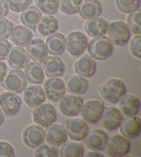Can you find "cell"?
Returning <instances> with one entry per match:
<instances>
[{
  "instance_id": "ac0fdd59",
  "label": "cell",
  "mask_w": 141,
  "mask_h": 157,
  "mask_svg": "<svg viewBox=\"0 0 141 157\" xmlns=\"http://www.w3.org/2000/svg\"><path fill=\"white\" fill-rule=\"evenodd\" d=\"M119 109L125 117L136 116L140 109V99L134 94H125L118 101Z\"/></svg>"
},
{
  "instance_id": "8fae6325",
  "label": "cell",
  "mask_w": 141,
  "mask_h": 157,
  "mask_svg": "<svg viewBox=\"0 0 141 157\" xmlns=\"http://www.w3.org/2000/svg\"><path fill=\"white\" fill-rule=\"evenodd\" d=\"M3 82V86L13 93H21L27 87V78L25 73L20 69L11 71Z\"/></svg>"
},
{
  "instance_id": "60d3db41",
  "label": "cell",
  "mask_w": 141,
  "mask_h": 157,
  "mask_svg": "<svg viewBox=\"0 0 141 157\" xmlns=\"http://www.w3.org/2000/svg\"><path fill=\"white\" fill-rule=\"evenodd\" d=\"M15 152L11 144L0 141V157H13Z\"/></svg>"
},
{
  "instance_id": "f1b7e54d",
  "label": "cell",
  "mask_w": 141,
  "mask_h": 157,
  "mask_svg": "<svg viewBox=\"0 0 141 157\" xmlns=\"http://www.w3.org/2000/svg\"><path fill=\"white\" fill-rule=\"evenodd\" d=\"M25 76L27 81L32 84H41L44 80V71L37 62L28 63L25 67Z\"/></svg>"
},
{
  "instance_id": "ee69618b",
  "label": "cell",
  "mask_w": 141,
  "mask_h": 157,
  "mask_svg": "<svg viewBox=\"0 0 141 157\" xmlns=\"http://www.w3.org/2000/svg\"><path fill=\"white\" fill-rule=\"evenodd\" d=\"M7 72V67L6 64H5L3 61L0 60V83L4 81V79L6 76Z\"/></svg>"
},
{
  "instance_id": "836d02e7",
  "label": "cell",
  "mask_w": 141,
  "mask_h": 157,
  "mask_svg": "<svg viewBox=\"0 0 141 157\" xmlns=\"http://www.w3.org/2000/svg\"><path fill=\"white\" fill-rule=\"evenodd\" d=\"M127 26L131 32L135 35L141 34V10L139 9L131 13H129L127 18Z\"/></svg>"
},
{
  "instance_id": "bcb514c9",
  "label": "cell",
  "mask_w": 141,
  "mask_h": 157,
  "mask_svg": "<svg viewBox=\"0 0 141 157\" xmlns=\"http://www.w3.org/2000/svg\"><path fill=\"white\" fill-rule=\"evenodd\" d=\"M5 121V116H4V112L2 110V109H0V125H2V124Z\"/></svg>"
},
{
  "instance_id": "7402d4cb",
  "label": "cell",
  "mask_w": 141,
  "mask_h": 157,
  "mask_svg": "<svg viewBox=\"0 0 141 157\" xmlns=\"http://www.w3.org/2000/svg\"><path fill=\"white\" fill-rule=\"evenodd\" d=\"M97 69V64L93 58L88 55H85L80 57L75 63V71L78 75H80L84 78L92 77Z\"/></svg>"
},
{
  "instance_id": "ba28073f",
  "label": "cell",
  "mask_w": 141,
  "mask_h": 157,
  "mask_svg": "<svg viewBox=\"0 0 141 157\" xmlns=\"http://www.w3.org/2000/svg\"><path fill=\"white\" fill-rule=\"evenodd\" d=\"M44 93L51 101H59L65 94V84L58 77H49L44 82Z\"/></svg>"
},
{
  "instance_id": "4fadbf2b",
  "label": "cell",
  "mask_w": 141,
  "mask_h": 157,
  "mask_svg": "<svg viewBox=\"0 0 141 157\" xmlns=\"http://www.w3.org/2000/svg\"><path fill=\"white\" fill-rule=\"evenodd\" d=\"M65 130L67 135L73 140H82L89 132V126L86 122L79 118L68 119L65 122Z\"/></svg>"
},
{
  "instance_id": "3957f363",
  "label": "cell",
  "mask_w": 141,
  "mask_h": 157,
  "mask_svg": "<svg viewBox=\"0 0 141 157\" xmlns=\"http://www.w3.org/2000/svg\"><path fill=\"white\" fill-rule=\"evenodd\" d=\"M107 33L109 41L116 46H124L131 39V31L126 23L123 21H113L109 24Z\"/></svg>"
},
{
  "instance_id": "6da1fadb",
  "label": "cell",
  "mask_w": 141,
  "mask_h": 157,
  "mask_svg": "<svg viewBox=\"0 0 141 157\" xmlns=\"http://www.w3.org/2000/svg\"><path fill=\"white\" fill-rule=\"evenodd\" d=\"M101 97L110 103H116L127 93L124 82L119 78H109L99 88Z\"/></svg>"
},
{
  "instance_id": "44dd1931",
  "label": "cell",
  "mask_w": 141,
  "mask_h": 157,
  "mask_svg": "<svg viewBox=\"0 0 141 157\" xmlns=\"http://www.w3.org/2000/svg\"><path fill=\"white\" fill-rule=\"evenodd\" d=\"M24 100L30 108L35 109L45 101V93L40 86H29L25 88Z\"/></svg>"
},
{
  "instance_id": "30bf717a",
  "label": "cell",
  "mask_w": 141,
  "mask_h": 157,
  "mask_svg": "<svg viewBox=\"0 0 141 157\" xmlns=\"http://www.w3.org/2000/svg\"><path fill=\"white\" fill-rule=\"evenodd\" d=\"M0 108L8 117L15 116L21 109V97L13 92L2 93L0 94Z\"/></svg>"
},
{
  "instance_id": "f6af8a7d",
  "label": "cell",
  "mask_w": 141,
  "mask_h": 157,
  "mask_svg": "<svg viewBox=\"0 0 141 157\" xmlns=\"http://www.w3.org/2000/svg\"><path fill=\"white\" fill-rule=\"evenodd\" d=\"M84 156L86 157H103L104 155L101 154V153H100L99 151H93V150H92L91 152H88V153H86V155Z\"/></svg>"
},
{
  "instance_id": "5b68a950",
  "label": "cell",
  "mask_w": 141,
  "mask_h": 157,
  "mask_svg": "<svg viewBox=\"0 0 141 157\" xmlns=\"http://www.w3.org/2000/svg\"><path fill=\"white\" fill-rule=\"evenodd\" d=\"M33 119L38 125L48 127L56 120L55 108L49 103H42L35 108L33 111Z\"/></svg>"
},
{
  "instance_id": "d6986e66",
  "label": "cell",
  "mask_w": 141,
  "mask_h": 157,
  "mask_svg": "<svg viewBox=\"0 0 141 157\" xmlns=\"http://www.w3.org/2000/svg\"><path fill=\"white\" fill-rule=\"evenodd\" d=\"M26 47V51L28 57H30L36 62H42L48 56L46 43L40 38L32 39Z\"/></svg>"
},
{
  "instance_id": "74e56055",
  "label": "cell",
  "mask_w": 141,
  "mask_h": 157,
  "mask_svg": "<svg viewBox=\"0 0 141 157\" xmlns=\"http://www.w3.org/2000/svg\"><path fill=\"white\" fill-rule=\"evenodd\" d=\"M6 1L8 5V7L15 13L23 12L33 2V0H6Z\"/></svg>"
},
{
  "instance_id": "f546056e",
  "label": "cell",
  "mask_w": 141,
  "mask_h": 157,
  "mask_svg": "<svg viewBox=\"0 0 141 157\" xmlns=\"http://www.w3.org/2000/svg\"><path fill=\"white\" fill-rule=\"evenodd\" d=\"M42 19L41 11L34 6L26 8L21 16V22L28 29L35 30L36 26Z\"/></svg>"
},
{
  "instance_id": "9a60e30c",
  "label": "cell",
  "mask_w": 141,
  "mask_h": 157,
  "mask_svg": "<svg viewBox=\"0 0 141 157\" xmlns=\"http://www.w3.org/2000/svg\"><path fill=\"white\" fill-rule=\"evenodd\" d=\"M45 140L51 146H62L67 141L65 127L59 124H51L45 131Z\"/></svg>"
},
{
  "instance_id": "4dcf8cb0",
  "label": "cell",
  "mask_w": 141,
  "mask_h": 157,
  "mask_svg": "<svg viewBox=\"0 0 141 157\" xmlns=\"http://www.w3.org/2000/svg\"><path fill=\"white\" fill-rule=\"evenodd\" d=\"M36 29L42 36H49L56 33L58 29V21L52 15H46L42 17L40 21L38 22Z\"/></svg>"
},
{
  "instance_id": "f35d334b",
  "label": "cell",
  "mask_w": 141,
  "mask_h": 157,
  "mask_svg": "<svg viewBox=\"0 0 141 157\" xmlns=\"http://www.w3.org/2000/svg\"><path fill=\"white\" fill-rule=\"evenodd\" d=\"M13 25V23L3 18H0V39H7L12 32Z\"/></svg>"
},
{
  "instance_id": "d6a6232c",
  "label": "cell",
  "mask_w": 141,
  "mask_h": 157,
  "mask_svg": "<svg viewBox=\"0 0 141 157\" xmlns=\"http://www.w3.org/2000/svg\"><path fill=\"white\" fill-rule=\"evenodd\" d=\"M83 0H58L59 9L65 15H73L79 11Z\"/></svg>"
},
{
  "instance_id": "ab89813d",
  "label": "cell",
  "mask_w": 141,
  "mask_h": 157,
  "mask_svg": "<svg viewBox=\"0 0 141 157\" xmlns=\"http://www.w3.org/2000/svg\"><path fill=\"white\" fill-rule=\"evenodd\" d=\"M140 45H141V36L139 35L135 36L131 39V43H130V50L131 54L134 57L140 59L141 53H140Z\"/></svg>"
},
{
  "instance_id": "e575fe53",
  "label": "cell",
  "mask_w": 141,
  "mask_h": 157,
  "mask_svg": "<svg viewBox=\"0 0 141 157\" xmlns=\"http://www.w3.org/2000/svg\"><path fill=\"white\" fill-rule=\"evenodd\" d=\"M36 6L44 14H55L59 9L58 0H35Z\"/></svg>"
},
{
  "instance_id": "7c38bea8",
  "label": "cell",
  "mask_w": 141,
  "mask_h": 157,
  "mask_svg": "<svg viewBox=\"0 0 141 157\" xmlns=\"http://www.w3.org/2000/svg\"><path fill=\"white\" fill-rule=\"evenodd\" d=\"M124 116L119 109L116 107L106 108L100 119L101 125L108 131H115L119 128Z\"/></svg>"
},
{
  "instance_id": "83f0119b",
  "label": "cell",
  "mask_w": 141,
  "mask_h": 157,
  "mask_svg": "<svg viewBox=\"0 0 141 157\" xmlns=\"http://www.w3.org/2000/svg\"><path fill=\"white\" fill-rule=\"evenodd\" d=\"M10 40L12 43L19 47H26L33 38V33L26 27L17 26L12 29L10 34Z\"/></svg>"
},
{
  "instance_id": "8d00e7d4",
  "label": "cell",
  "mask_w": 141,
  "mask_h": 157,
  "mask_svg": "<svg viewBox=\"0 0 141 157\" xmlns=\"http://www.w3.org/2000/svg\"><path fill=\"white\" fill-rule=\"evenodd\" d=\"M34 155L36 157H56L58 156L59 151L55 146L45 145L42 143L36 147Z\"/></svg>"
},
{
  "instance_id": "8992f818",
  "label": "cell",
  "mask_w": 141,
  "mask_h": 157,
  "mask_svg": "<svg viewBox=\"0 0 141 157\" xmlns=\"http://www.w3.org/2000/svg\"><path fill=\"white\" fill-rule=\"evenodd\" d=\"M87 38L82 32L73 31L67 36L65 48L70 55L78 57L84 53L87 47Z\"/></svg>"
},
{
  "instance_id": "603a6c76",
  "label": "cell",
  "mask_w": 141,
  "mask_h": 157,
  "mask_svg": "<svg viewBox=\"0 0 141 157\" xmlns=\"http://www.w3.org/2000/svg\"><path fill=\"white\" fill-rule=\"evenodd\" d=\"M43 71L48 77H61L64 73L65 66L57 57H48L43 61Z\"/></svg>"
},
{
  "instance_id": "2e32d148",
  "label": "cell",
  "mask_w": 141,
  "mask_h": 157,
  "mask_svg": "<svg viewBox=\"0 0 141 157\" xmlns=\"http://www.w3.org/2000/svg\"><path fill=\"white\" fill-rule=\"evenodd\" d=\"M85 144L90 150L101 151L106 147L109 141V135L102 130H93L85 137Z\"/></svg>"
},
{
  "instance_id": "d4e9b609",
  "label": "cell",
  "mask_w": 141,
  "mask_h": 157,
  "mask_svg": "<svg viewBox=\"0 0 141 157\" xmlns=\"http://www.w3.org/2000/svg\"><path fill=\"white\" fill-rule=\"evenodd\" d=\"M8 63L13 69H22L29 63V57L27 51L22 47H16L10 50L8 56Z\"/></svg>"
},
{
  "instance_id": "ffe728a7",
  "label": "cell",
  "mask_w": 141,
  "mask_h": 157,
  "mask_svg": "<svg viewBox=\"0 0 141 157\" xmlns=\"http://www.w3.org/2000/svg\"><path fill=\"white\" fill-rule=\"evenodd\" d=\"M109 27V23L102 18L96 17L89 19L84 24V29L86 34L91 37L105 36Z\"/></svg>"
},
{
  "instance_id": "cb8c5ba5",
  "label": "cell",
  "mask_w": 141,
  "mask_h": 157,
  "mask_svg": "<svg viewBox=\"0 0 141 157\" xmlns=\"http://www.w3.org/2000/svg\"><path fill=\"white\" fill-rule=\"evenodd\" d=\"M48 53L53 56H61L65 50L66 39L60 33H54L49 36L46 40Z\"/></svg>"
},
{
  "instance_id": "1f68e13d",
  "label": "cell",
  "mask_w": 141,
  "mask_h": 157,
  "mask_svg": "<svg viewBox=\"0 0 141 157\" xmlns=\"http://www.w3.org/2000/svg\"><path fill=\"white\" fill-rule=\"evenodd\" d=\"M58 156L81 157L84 156V147L81 144L76 142L64 143L62 145Z\"/></svg>"
},
{
  "instance_id": "52a82bcc",
  "label": "cell",
  "mask_w": 141,
  "mask_h": 157,
  "mask_svg": "<svg viewBox=\"0 0 141 157\" xmlns=\"http://www.w3.org/2000/svg\"><path fill=\"white\" fill-rule=\"evenodd\" d=\"M107 153L112 157L125 156L131 150V142L124 136L116 134L108 141Z\"/></svg>"
},
{
  "instance_id": "5bb4252c",
  "label": "cell",
  "mask_w": 141,
  "mask_h": 157,
  "mask_svg": "<svg viewBox=\"0 0 141 157\" xmlns=\"http://www.w3.org/2000/svg\"><path fill=\"white\" fill-rule=\"evenodd\" d=\"M45 140V131L42 126L32 124L24 130L23 141L31 148H36Z\"/></svg>"
},
{
  "instance_id": "d590c367",
  "label": "cell",
  "mask_w": 141,
  "mask_h": 157,
  "mask_svg": "<svg viewBox=\"0 0 141 157\" xmlns=\"http://www.w3.org/2000/svg\"><path fill=\"white\" fill-rule=\"evenodd\" d=\"M116 6L123 13H131L140 9V0H116Z\"/></svg>"
},
{
  "instance_id": "9c48e42d",
  "label": "cell",
  "mask_w": 141,
  "mask_h": 157,
  "mask_svg": "<svg viewBox=\"0 0 141 157\" xmlns=\"http://www.w3.org/2000/svg\"><path fill=\"white\" fill-rule=\"evenodd\" d=\"M83 105V100L81 97L75 94L63 95L60 99L59 110L67 117H76L79 114L81 107Z\"/></svg>"
},
{
  "instance_id": "7a4b0ae2",
  "label": "cell",
  "mask_w": 141,
  "mask_h": 157,
  "mask_svg": "<svg viewBox=\"0 0 141 157\" xmlns=\"http://www.w3.org/2000/svg\"><path fill=\"white\" fill-rule=\"evenodd\" d=\"M87 51L93 58L105 60L112 56L114 48L109 39L103 36L92 39L87 43Z\"/></svg>"
},
{
  "instance_id": "7bdbcfd3",
  "label": "cell",
  "mask_w": 141,
  "mask_h": 157,
  "mask_svg": "<svg viewBox=\"0 0 141 157\" xmlns=\"http://www.w3.org/2000/svg\"><path fill=\"white\" fill-rule=\"evenodd\" d=\"M9 13V7L6 0H0V18L6 17Z\"/></svg>"
},
{
  "instance_id": "e0dca14e",
  "label": "cell",
  "mask_w": 141,
  "mask_h": 157,
  "mask_svg": "<svg viewBox=\"0 0 141 157\" xmlns=\"http://www.w3.org/2000/svg\"><path fill=\"white\" fill-rule=\"evenodd\" d=\"M120 132L127 139H135L140 134L141 121L139 117L131 116L126 117L120 124Z\"/></svg>"
},
{
  "instance_id": "4316f807",
  "label": "cell",
  "mask_w": 141,
  "mask_h": 157,
  "mask_svg": "<svg viewBox=\"0 0 141 157\" xmlns=\"http://www.w3.org/2000/svg\"><path fill=\"white\" fill-rule=\"evenodd\" d=\"M79 14L85 20L99 17L101 14L102 7L98 0H84L79 8Z\"/></svg>"
},
{
  "instance_id": "484cf974",
  "label": "cell",
  "mask_w": 141,
  "mask_h": 157,
  "mask_svg": "<svg viewBox=\"0 0 141 157\" xmlns=\"http://www.w3.org/2000/svg\"><path fill=\"white\" fill-rule=\"evenodd\" d=\"M65 83L67 90L70 94H85L89 87V83L87 79L80 75H71L65 78Z\"/></svg>"
},
{
  "instance_id": "b9f144b4",
  "label": "cell",
  "mask_w": 141,
  "mask_h": 157,
  "mask_svg": "<svg viewBox=\"0 0 141 157\" xmlns=\"http://www.w3.org/2000/svg\"><path fill=\"white\" fill-rule=\"evenodd\" d=\"M11 50H12L11 43H8L5 39H0V60L6 59Z\"/></svg>"
},
{
  "instance_id": "277c9868",
  "label": "cell",
  "mask_w": 141,
  "mask_h": 157,
  "mask_svg": "<svg viewBox=\"0 0 141 157\" xmlns=\"http://www.w3.org/2000/svg\"><path fill=\"white\" fill-rule=\"evenodd\" d=\"M104 109L105 105L102 101L90 100L82 105L79 113L85 122L91 124H95L100 121Z\"/></svg>"
}]
</instances>
